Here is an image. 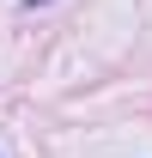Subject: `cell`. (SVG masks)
<instances>
[{
	"label": "cell",
	"instance_id": "6da1fadb",
	"mask_svg": "<svg viewBox=\"0 0 152 158\" xmlns=\"http://www.w3.org/2000/svg\"><path fill=\"white\" fill-rule=\"evenodd\" d=\"M31 6H43V0H31Z\"/></svg>",
	"mask_w": 152,
	"mask_h": 158
}]
</instances>
